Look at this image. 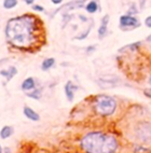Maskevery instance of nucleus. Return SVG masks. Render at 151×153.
<instances>
[{
	"mask_svg": "<svg viewBox=\"0 0 151 153\" xmlns=\"http://www.w3.org/2000/svg\"><path fill=\"white\" fill-rule=\"evenodd\" d=\"M98 83L103 88H112L120 84V79L115 76H105L99 79Z\"/></svg>",
	"mask_w": 151,
	"mask_h": 153,
	"instance_id": "4",
	"label": "nucleus"
},
{
	"mask_svg": "<svg viewBox=\"0 0 151 153\" xmlns=\"http://www.w3.org/2000/svg\"><path fill=\"white\" fill-rule=\"evenodd\" d=\"M80 19H82L83 22H86V19H85V17H84V16H83V15H80Z\"/></svg>",
	"mask_w": 151,
	"mask_h": 153,
	"instance_id": "26",
	"label": "nucleus"
},
{
	"mask_svg": "<svg viewBox=\"0 0 151 153\" xmlns=\"http://www.w3.org/2000/svg\"><path fill=\"white\" fill-rule=\"evenodd\" d=\"M137 9H136V6H135V3H132L131 4V8L129 9V12H127V14H129V15H132V14H136L137 13Z\"/></svg>",
	"mask_w": 151,
	"mask_h": 153,
	"instance_id": "18",
	"label": "nucleus"
},
{
	"mask_svg": "<svg viewBox=\"0 0 151 153\" xmlns=\"http://www.w3.org/2000/svg\"><path fill=\"white\" fill-rule=\"evenodd\" d=\"M94 51H95V47H94V45L86 48V53H89V54H90V53H92V52H94Z\"/></svg>",
	"mask_w": 151,
	"mask_h": 153,
	"instance_id": "22",
	"label": "nucleus"
},
{
	"mask_svg": "<svg viewBox=\"0 0 151 153\" xmlns=\"http://www.w3.org/2000/svg\"><path fill=\"white\" fill-rule=\"evenodd\" d=\"M23 112H24V115L28 119V120L33 121V122H37V121L40 120V115H39L35 110L29 108V107H24Z\"/></svg>",
	"mask_w": 151,
	"mask_h": 153,
	"instance_id": "7",
	"label": "nucleus"
},
{
	"mask_svg": "<svg viewBox=\"0 0 151 153\" xmlns=\"http://www.w3.org/2000/svg\"><path fill=\"white\" fill-rule=\"evenodd\" d=\"M51 1H52V3H54V4H60L64 0H51Z\"/></svg>",
	"mask_w": 151,
	"mask_h": 153,
	"instance_id": "23",
	"label": "nucleus"
},
{
	"mask_svg": "<svg viewBox=\"0 0 151 153\" xmlns=\"http://www.w3.org/2000/svg\"><path fill=\"white\" fill-rule=\"evenodd\" d=\"M85 9H86V11H88L89 13H95V12L98 10V4H97V2L95 0H92V1H90V2L85 6Z\"/></svg>",
	"mask_w": 151,
	"mask_h": 153,
	"instance_id": "14",
	"label": "nucleus"
},
{
	"mask_svg": "<svg viewBox=\"0 0 151 153\" xmlns=\"http://www.w3.org/2000/svg\"><path fill=\"white\" fill-rule=\"evenodd\" d=\"M27 96L30 97V98L33 99H40L41 97V91L40 90H33V92H30V93H27Z\"/></svg>",
	"mask_w": 151,
	"mask_h": 153,
	"instance_id": "16",
	"label": "nucleus"
},
{
	"mask_svg": "<svg viewBox=\"0 0 151 153\" xmlns=\"http://www.w3.org/2000/svg\"><path fill=\"white\" fill-rule=\"evenodd\" d=\"M3 152V149L1 148V146H0V153H2Z\"/></svg>",
	"mask_w": 151,
	"mask_h": 153,
	"instance_id": "28",
	"label": "nucleus"
},
{
	"mask_svg": "<svg viewBox=\"0 0 151 153\" xmlns=\"http://www.w3.org/2000/svg\"><path fill=\"white\" fill-rule=\"evenodd\" d=\"M33 11H38V12H43L44 11L43 7L39 6V4H35V6H33Z\"/></svg>",
	"mask_w": 151,
	"mask_h": 153,
	"instance_id": "20",
	"label": "nucleus"
},
{
	"mask_svg": "<svg viewBox=\"0 0 151 153\" xmlns=\"http://www.w3.org/2000/svg\"><path fill=\"white\" fill-rule=\"evenodd\" d=\"M14 133V128L12 126H9V125H6L3 126L1 131H0V137L2 138V139H7L9 137H11Z\"/></svg>",
	"mask_w": 151,
	"mask_h": 153,
	"instance_id": "12",
	"label": "nucleus"
},
{
	"mask_svg": "<svg viewBox=\"0 0 151 153\" xmlns=\"http://www.w3.org/2000/svg\"><path fill=\"white\" fill-rule=\"evenodd\" d=\"M108 23H109V15H105L102 19V24L98 28V36L99 38H103L106 33H107Z\"/></svg>",
	"mask_w": 151,
	"mask_h": 153,
	"instance_id": "9",
	"label": "nucleus"
},
{
	"mask_svg": "<svg viewBox=\"0 0 151 153\" xmlns=\"http://www.w3.org/2000/svg\"><path fill=\"white\" fill-rule=\"evenodd\" d=\"M151 40V36H149V38H147V41H150Z\"/></svg>",
	"mask_w": 151,
	"mask_h": 153,
	"instance_id": "29",
	"label": "nucleus"
},
{
	"mask_svg": "<svg viewBox=\"0 0 151 153\" xmlns=\"http://www.w3.org/2000/svg\"><path fill=\"white\" fill-rule=\"evenodd\" d=\"M36 86V82L33 78H27L25 79L22 83V90L25 91V92H28V91H33Z\"/></svg>",
	"mask_w": 151,
	"mask_h": 153,
	"instance_id": "11",
	"label": "nucleus"
},
{
	"mask_svg": "<svg viewBox=\"0 0 151 153\" xmlns=\"http://www.w3.org/2000/svg\"><path fill=\"white\" fill-rule=\"evenodd\" d=\"M145 25L147 26V27L151 28V15H150V16H148V17H146V19H145Z\"/></svg>",
	"mask_w": 151,
	"mask_h": 153,
	"instance_id": "21",
	"label": "nucleus"
},
{
	"mask_svg": "<svg viewBox=\"0 0 151 153\" xmlns=\"http://www.w3.org/2000/svg\"><path fill=\"white\" fill-rule=\"evenodd\" d=\"M145 4H146V0H140V8L141 9L145 8Z\"/></svg>",
	"mask_w": 151,
	"mask_h": 153,
	"instance_id": "24",
	"label": "nucleus"
},
{
	"mask_svg": "<svg viewBox=\"0 0 151 153\" xmlns=\"http://www.w3.org/2000/svg\"><path fill=\"white\" fill-rule=\"evenodd\" d=\"M91 29H92V28L89 27L88 29L85 30V31H84V33H80V35H78L77 37H76V39H77V40H83V39H85V38H86V37H88L89 33H90Z\"/></svg>",
	"mask_w": 151,
	"mask_h": 153,
	"instance_id": "17",
	"label": "nucleus"
},
{
	"mask_svg": "<svg viewBox=\"0 0 151 153\" xmlns=\"http://www.w3.org/2000/svg\"><path fill=\"white\" fill-rule=\"evenodd\" d=\"M149 82H150V84H151V78H150V80H149Z\"/></svg>",
	"mask_w": 151,
	"mask_h": 153,
	"instance_id": "30",
	"label": "nucleus"
},
{
	"mask_svg": "<svg viewBox=\"0 0 151 153\" xmlns=\"http://www.w3.org/2000/svg\"><path fill=\"white\" fill-rule=\"evenodd\" d=\"M84 1H86V0H76V1H70V2L65 4V6L62 7L60 9L56 10V12H55L54 14H56L58 11H60V10H74V9L82 8L83 4H84Z\"/></svg>",
	"mask_w": 151,
	"mask_h": 153,
	"instance_id": "6",
	"label": "nucleus"
},
{
	"mask_svg": "<svg viewBox=\"0 0 151 153\" xmlns=\"http://www.w3.org/2000/svg\"><path fill=\"white\" fill-rule=\"evenodd\" d=\"M17 6V0H3V8L11 10Z\"/></svg>",
	"mask_w": 151,
	"mask_h": 153,
	"instance_id": "15",
	"label": "nucleus"
},
{
	"mask_svg": "<svg viewBox=\"0 0 151 153\" xmlns=\"http://www.w3.org/2000/svg\"><path fill=\"white\" fill-rule=\"evenodd\" d=\"M81 148L88 153H113L118 149V141L111 135L92 131L81 139Z\"/></svg>",
	"mask_w": 151,
	"mask_h": 153,
	"instance_id": "2",
	"label": "nucleus"
},
{
	"mask_svg": "<svg viewBox=\"0 0 151 153\" xmlns=\"http://www.w3.org/2000/svg\"><path fill=\"white\" fill-rule=\"evenodd\" d=\"M4 152H11V150H10V149H9V148H4Z\"/></svg>",
	"mask_w": 151,
	"mask_h": 153,
	"instance_id": "27",
	"label": "nucleus"
},
{
	"mask_svg": "<svg viewBox=\"0 0 151 153\" xmlns=\"http://www.w3.org/2000/svg\"><path fill=\"white\" fill-rule=\"evenodd\" d=\"M65 94H66V97L69 101L74 100V90H76V86L74 85V83L71 81H68V82L65 84Z\"/></svg>",
	"mask_w": 151,
	"mask_h": 153,
	"instance_id": "8",
	"label": "nucleus"
},
{
	"mask_svg": "<svg viewBox=\"0 0 151 153\" xmlns=\"http://www.w3.org/2000/svg\"><path fill=\"white\" fill-rule=\"evenodd\" d=\"M17 74V69L14 67V66H11L8 70H1L0 71V76H3L7 78V82L11 81V79L13 78L15 74Z\"/></svg>",
	"mask_w": 151,
	"mask_h": 153,
	"instance_id": "10",
	"label": "nucleus"
},
{
	"mask_svg": "<svg viewBox=\"0 0 151 153\" xmlns=\"http://www.w3.org/2000/svg\"><path fill=\"white\" fill-rule=\"evenodd\" d=\"M40 28V21L33 14L13 17L7 23V41L15 49L28 51L38 42Z\"/></svg>",
	"mask_w": 151,
	"mask_h": 153,
	"instance_id": "1",
	"label": "nucleus"
},
{
	"mask_svg": "<svg viewBox=\"0 0 151 153\" xmlns=\"http://www.w3.org/2000/svg\"><path fill=\"white\" fill-rule=\"evenodd\" d=\"M24 1L27 3V4H33V3L35 2V0H24Z\"/></svg>",
	"mask_w": 151,
	"mask_h": 153,
	"instance_id": "25",
	"label": "nucleus"
},
{
	"mask_svg": "<svg viewBox=\"0 0 151 153\" xmlns=\"http://www.w3.org/2000/svg\"><path fill=\"white\" fill-rule=\"evenodd\" d=\"M94 109H95L97 114H100L103 117L111 115L115 111V109H117V102L110 96H106V95L98 96L95 99Z\"/></svg>",
	"mask_w": 151,
	"mask_h": 153,
	"instance_id": "3",
	"label": "nucleus"
},
{
	"mask_svg": "<svg viewBox=\"0 0 151 153\" xmlns=\"http://www.w3.org/2000/svg\"><path fill=\"white\" fill-rule=\"evenodd\" d=\"M140 44H141V42H135V43L129 44L127 48H129V50H132V51H135V50H137L138 48L140 47Z\"/></svg>",
	"mask_w": 151,
	"mask_h": 153,
	"instance_id": "19",
	"label": "nucleus"
},
{
	"mask_svg": "<svg viewBox=\"0 0 151 153\" xmlns=\"http://www.w3.org/2000/svg\"><path fill=\"white\" fill-rule=\"evenodd\" d=\"M55 65V59L53 57L47 58V59L43 60V63L41 64V69L43 71H48L49 69H51L53 66Z\"/></svg>",
	"mask_w": 151,
	"mask_h": 153,
	"instance_id": "13",
	"label": "nucleus"
},
{
	"mask_svg": "<svg viewBox=\"0 0 151 153\" xmlns=\"http://www.w3.org/2000/svg\"><path fill=\"white\" fill-rule=\"evenodd\" d=\"M139 22L138 19H136L133 15H129V14H126V15H122L120 17V26L121 27H129V28H136L139 26Z\"/></svg>",
	"mask_w": 151,
	"mask_h": 153,
	"instance_id": "5",
	"label": "nucleus"
}]
</instances>
